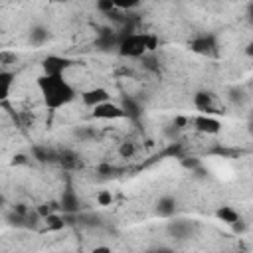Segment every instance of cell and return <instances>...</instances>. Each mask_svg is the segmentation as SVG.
I'll return each mask as SVG.
<instances>
[{"label": "cell", "mask_w": 253, "mask_h": 253, "mask_svg": "<svg viewBox=\"0 0 253 253\" xmlns=\"http://www.w3.org/2000/svg\"><path fill=\"white\" fill-rule=\"evenodd\" d=\"M38 87L42 91L43 103L49 109H59L71 103L75 97L73 87L63 79V75H42L38 79Z\"/></svg>", "instance_id": "obj_1"}, {"label": "cell", "mask_w": 253, "mask_h": 253, "mask_svg": "<svg viewBox=\"0 0 253 253\" xmlns=\"http://www.w3.org/2000/svg\"><path fill=\"white\" fill-rule=\"evenodd\" d=\"M158 47V38L152 34H128L119 43V53L123 57H144L148 51Z\"/></svg>", "instance_id": "obj_2"}, {"label": "cell", "mask_w": 253, "mask_h": 253, "mask_svg": "<svg viewBox=\"0 0 253 253\" xmlns=\"http://www.w3.org/2000/svg\"><path fill=\"white\" fill-rule=\"evenodd\" d=\"M190 49L196 53H202V55H213L217 49V42L211 34H202L190 42Z\"/></svg>", "instance_id": "obj_3"}, {"label": "cell", "mask_w": 253, "mask_h": 253, "mask_svg": "<svg viewBox=\"0 0 253 253\" xmlns=\"http://www.w3.org/2000/svg\"><path fill=\"white\" fill-rule=\"evenodd\" d=\"M69 59L67 57H61V55H47L43 61H42V67H43V75H63V71L69 67Z\"/></svg>", "instance_id": "obj_4"}, {"label": "cell", "mask_w": 253, "mask_h": 253, "mask_svg": "<svg viewBox=\"0 0 253 253\" xmlns=\"http://www.w3.org/2000/svg\"><path fill=\"white\" fill-rule=\"evenodd\" d=\"M93 117L95 119H101V121H115V119H123L126 115H125L123 107L107 101V103H103V105H99V107L93 109Z\"/></svg>", "instance_id": "obj_5"}, {"label": "cell", "mask_w": 253, "mask_h": 253, "mask_svg": "<svg viewBox=\"0 0 253 253\" xmlns=\"http://www.w3.org/2000/svg\"><path fill=\"white\" fill-rule=\"evenodd\" d=\"M81 99H83V105H87V107L95 109V107H99V105L107 103V99H109V93H107L103 87H95V89H89V91H85V93L81 95Z\"/></svg>", "instance_id": "obj_6"}, {"label": "cell", "mask_w": 253, "mask_h": 253, "mask_svg": "<svg viewBox=\"0 0 253 253\" xmlns=\"http://www.w3.org/2000/svg\"><path fill=\"white\" fill-rule=\"evenodd\" d=\"M194 125H196V128H198L200 132H206V134H215V132L221 130V123H219L217 119L210 117V115H200V117H196V119H194Z\"/></svg>", "instance_id": "obj_7"}, {"label": "cell", "mask_w": 253, "mask_h": 253, "mask_svg": "<svg viewBox=\"0 0 253 253\" xmlns=\"http://www.w3.org/2000/svg\"><path fill=\"white\" fill-rule=\"evenodd\" d=\"M59 210H63V213H67V215H75L79 211V198L75 196V192L71 188L63 190L61 200H59Z\"/></svg>", "instance_id": "obj_8"}, {"label": "cell", "mask_w": 253, "mask_h": 253, "mask_svg": "<svg viewBox=\"0 0 253 253\" xmlns=\"http://www.w3.org/2000/svg\"><path fill=\"white\" fill-rule=\"evenodd\" d=\"M194 107L198 111H202V115H210V113H217L215 105H213V97L206 91H200L194 95Z\"/></svg>", "instance_id": "obj_9"}, {"label": "cell", "mask_w": 253, "mask_h": 253, "mask_svg": "<svg viewBox=\"0 0 253 253\" xmlns=\"http://www.w3.org/2000/svg\"><path fill=\"white\" fill-rule=\"evenodd\" d=\"M156 213L160 217H172L176 213V200L172 196H162L156 202Z\"/></svg>", "instance_id": "obj_10"}, {"label": "cell", "mask_w": 253, "mask_h": 253, "mask_svg": "<svg viewBox=\"0 0 253 253\" xmlns=\"http://www.w3.org/2000/svg\"><path fill=\"white\" fill-rule=\"evenodd\" d=\"M217 217L223 221V223H227V225H235L241 217H239V213L231 208V206H221L219 210H217Z\"/></svg>", "instance_id": "obj_11"}, {"label": "cell", "mask_w": 253, "mask_h": 253, "mask_svg": "<svg viewBox=\"0 0 253 253\" xmlns=\"http://www.w3.org/2000/svg\"><path fill=\"white\" fill-rule=\"evenodd\" d=\"M14 81V75L10 71H0V99H6L10 95V85Z\"/></svg>", "instance_id": "obj_12"}, {"label": "cell", "mask_w": 253, "mask_h": 253, "mask_svg": "<svg viewBox=\"0 0 253 253\" xmlns=\"http://www.w3.org/2000/svg\"><path fill=\"white\" fill-rule=\"evenodd\" d=\"M43 221H45V227H47L49 231H59V229H63V227L67 225L65 217H63V215H59V213H51V215H49V217H45Z\"/></svg>", "instance_id": "obj_13"}, {"label": "cell", "mask_w": 253, "mask_h": 253, "mask_svg": "<svg viewBox=\"0 0 253 253\" xmlns=\"http://www.w3.org/2000/svg\"><path fill=\"white\" fill-rule=\"evenodd\" d=\"M45 40H47V30L43 26H34L32 32H30V42L34 45H42Z\"/></svg>", "instance_id": "obj_14"}, {"label": "cell", "mask_w": 253, "mask_h": 253, "mask_svg": "<svg viewBox=\"0 0 253 253\" xmlns=\"http://www.w3.org/2000/svg\"><path fill=\"white\" fill-rule=\"evenodd\" d=\"M123 111H125L126 117H132V119H136V117L140 115L138 105H136L132 99H126V97H125V101H123Z\"/></svg>", "instance_id": "obj_15"}, {"label": "cell", "mask_w": 253, "mask_h": 253, "mask_svg": "<svg viewBox=\"0 0 253 253\" xmlns=\"http://www.w3.org/2000/svg\"><path fill=\"white\" fill-rule=\"evenodd\" d=\"M170 233H172V235H176V237H180V239H184V237H188L190 227H188L186 223L176 221V223H172V225H170Z\"/></svg>", "instance_id": "obj_16"}, {"label": "cell", "mask_w": 253, "mask_h": 253, "mask_svg": "<svg viewBox=\"0 0 253 253\" xmlns=\"http://www.w3.org/2000/svg\"><path fill=\"white\" fill-rule=\"evenodd\" d=\"M134 144L132 142H123L121 146H119V154H121V158H130L132 154H134Z\"/></svg>", "instance_id": "obj_17"}, {"label": "cell", "mask_w": 253, "mask_h": 253, "mask_svg": "<svg viewBox=\"0 0 253 253\" xmlns=\"http://www.w3.org/2000/svg\"><path fill=\"white\" fill-rule=\"evenodd\" d=\"M97 202H99V206H111V202H113L111 192H109V190H101V192L97 194Z\"/></svg>", "instance_id": "obj_18"}, {"label": "cell", "mask_w": 253, "mask_h": 253, "mask_svg": "<svg viewBox=\"0 0 253 253\" xmlns=\"http://www.w3.org/2000/svg\"><path fill=\"white\" fill-rule=\"evenodd\" d=\"M115 8H117V4L111 2V0H101V2H97V10H101V12H105V14H111Z\"/></svg>", "instance_id": "obj_19"}, {"label": "cell", "mask_w": 253, "mask_h": 253, "mask_svg": "<svg viewBox=\"0 0 253 253\" xmlns=\"http://www.w3.org/2000/svg\"><path fill=\"white\" fill-rule=\"evenodd\" d=\"M34 154H36L38 160H49L51 158V152L47 148H42V146H36L34 148Z\"/></svg>", "instance_id": "obj_20"}, {"label": "cell", "mask_w": 253, "mask_h": 253, "mask_svg": "<svg viewBox=\"0 0 253 253\" xmlns=\"http://www.w3.org/2000/svg\"><path fill=\"white\" fill-rule=\"evenodd\" d=\"M91 253H111V247H107V245H97V247H93Z\"/></svg>", "instance_id": "obj_21"}, {"label": "cell", "mask_w": 253, "mask_h": 253, "mask_svg": "<svg viewBox=\"0 0 253 253\" xmlns=\"http://www.w3.org/2000/svg\"><path fill=\"white\" fill-rule=\"evenodd\" d=\"M12 162H14V164H26V156H24V154H16Z\"/></svg>", "instance_id": "obj_22"}, {"label": "cell", "mask_w": 253, "mask_h": 253, "mask_svg": "<svg viewBox=\"0 0 253 253\" xmlns=\"http://www.w3.org/2000/svg\"><path fill=\"white\" fill-rule=\"evenodd\" d=\"M245 53H247L249 57H253V42H249V43H247V47H245Z\"/></svg>", "instance_id": "obj_23"}, {"label": "cell", "mask_w": 253, "mask_h": 253, "mask_svg": "<svg viewBox=\"0 0 253 253\" xmlns=\"http://www.w3.org/2000/svg\"><path fill=\"white\" fill-rule=\"evenodd\" d=\"M154 253H172V251H168V249H158V251H154Z\"/></svg>", "instance_id": "obj_24"}, {"label": "cell", "mask_w": 253, "mask_h": 253, "mask_svg": "<svg viewBox=\"0 0 253 253\" xmlns=\"http://www.w3.org/2000/svg\"><path fill=\"white\" fill-rule=\"evenodd\" d=\"M249 16H251V22H253V4L249 6Z\"/></svg>", "instance_id": "obj_25"}]
</instances>
